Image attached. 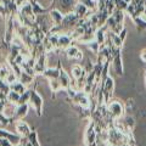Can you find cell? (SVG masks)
<instances>
[{"instance_id": "36", "label": "cell", "mask_w": 146, "mask_h": 146, "mask_svg": "<svg viewBox=\"0 0 146 146\" xmlns=\"http://www.w3.org/2000/svg\"><path fill=\"white\" fill-rule=\"evenodd\" d=\"M145 89H146V67H145Z\"/></svg>"}, {"instance_id": "35", "label": "cell", "mask_w": 146, "mask_h": 146, "mask_svg": "<svg viewBox=\"0 0 146 146\" xmlns=\"http://www.w3.org/2000/svg\"><path fill=\"white\" fill-rule=\"evenodd\" d=\"M140 58H141V61H143L144 63H146V49L141 50V52H140Z\"/></svg>"}, {"instance_id": "38", "label": "cell", "mask_w": 146, "mask_h": 146, "mask_svg": "<svg viewBox=\"0 0 146 146\" xmlns=\"http://www.w3.org/2000/svg\"><path fill=\"white\" fill-rule=\"evenodd\" d=\"M143 16H144V17H145V18H146V10H145V12H144V13H143Z\"/></svg>"}, {"instance_id": "34", "label": "cell", "mask_w": 146, "mask_h": 146, "mask_svg": "<svg viewBox=\"0 0 146 146\" xmlns=\"http://www.w3.org/2000/svg\"><path fill=\"white\" fill-rule=\"evenodd\" d=\"M7 104H9L7 100H0V112H4V110H5Z\"/></svg>"}, {"instance_id": "6", "label": "cell", "mask_w": 146, "mask_h": 146, "mask_svg": "<svg viewBox=\"0 0 146 146\" xmlns=\"http://www.w3.org/2000/svg\"><path fill=\"white\" fill-rule=\"evenodd\" d=\"M56 3L58 5V10H60L63 15L72 12L77 5V0H57Z\"/></svg>"}, {"instance_id": "26", "label": "cell", "mask_w": 146, "mask_h": 146, "mask_svg": "<svg viewBox=\"0 0 146 146\" xmlns=\"http://www.w3.org/2000/svg\"><path fill=\"white\" fill-rule=\"evenodd\" d=\"M31 99V90H26L23 94H21L20 100H18L17 105H23V104H28Z\"/></svg>"}, {"instance_id": "11", "label": "cell", "mask_w": 146, "mask_h": 146, "mask_svg": "<svg viewBox=\"0 0 146 146\" xmlns=\"http://www.w3.org/2000/svg\"><path fill=\"white\" fill-rule=\"evenodd\" d=\"M15 128H16V133L20 134L21 136H23V138L28 136L31 134V131H32L29 125L23 121H17L16 124H15Z\"/></svg>"}, {"instance_id": "32", "label": "cell", "mask_w": 146, "mask_h": 146, "mask_svg": "<svg viewBox=\"0 0 146 146\" xmlns=\"http://www.w3.org/2000/svg\"><path fill=\"white\" fill-rule=\"evenodd\" d=\"M18 78H17V76H16V73L13 72V71H10V73L7 74V77H6V82L9 84H11V83H13V82H16Z\"/></svg>"}, {"instance_id": "5", "label": "cell", "mask_w": 146, "mask_h": 146, "mask_svg": "<svg viewBox=\"0 0 146 146\" xmlns=\"http://www.w3.org/2000/svg\"><path fill=\"white\" fill-rule=\"evenodd\" d=\"M57 66H58V68H60V77H58V80H60V83H61L62 90H67V89L72 88V79H71V77L68 76V73L61 67V61L60 60H58V62H57Z\"/></svg>"}, {"instance_id": "12", "label": "cell", "mask_w": 146, "mask_h": 146, "mask_svg": "<svg viewBox=\"0 0 146 146\" xmlns=\"http://www.w3.org/2000/svg\"><path fill=\"white\" fill-rule=\"evenodd\" d=\"M66 54H67V56L70 57V58H73V60H83V52L80 51V50L76 46V45H71V46H68L66 49Z\"/></svg>"}, {"instance_id": "29", "label": "cell", "mask_w": 146, "mask_h": 146, "mask_svg": "<svg viewBox=\"0 0 146 146\" xmlns=\"http://www.w3.org/2000/svg\"><path fill=\"white\" fill-rule=\"evenodd\" d=\"M10 84L7 83L6 80H3L0 79V93H5V94H9V91H10Z\"/></svg>"}, {"instance_id": "9", "label": "cell", "mask_w": 146, "mask_h": 146, "mask_svg": "<svg viewBox=\"0 0 146 146\" xmlns=\"http://www.w3.org/2000/svg\"><path fill=\"white\" fill-rule=\"evenodd\" d=\"M28 108H29V104H23V105H17V107L15 110V113L13 116L11 117L13 122H17V121H21L27 112H28Z\"/></svg>"}, {"instance_id": "25", "label": "cell", "mask_w": 146, "mask_h": 146, "mask_svg": "<svg viewBox=\"0 0 146 146\" xmlns=\"http://www.w3.org/2000/svg\"><path fill=\"white\" fill-rule=\"evenodd\" d=\"M85 46L88 48L89 50H91L93 52H95V54H98L99 52V50H100V44L96 42V40H91V42H89V43H86L85 44Z\"/></svg>"}, {"instance_id": "18", "label": "cell", "mask_w": 146, "mask_h": 146, "mask_svg": "<svg viewBox=\"0 0 146 146\" xmlns=\"http://www.w3.org/2000/svg\"><path fill=\"white\" fill-rule=\"evenodd\" d=\"M49 84H50V89L52 91V99L56 96V93H58L60 90H62L61 83L58 79H49Z\"/></svg>"}, {"instance_id": "20", "label": "cell", "mask_w": 146, "mask_h": 146, "mask_svg": "<svg viewBox=\"0 0 146 146\" xmlns=\"http://www.w3.org/2000/svg\"><path fill=\"white\" fill-rule=\"evenodd\" d=\"M18 80H20L21 83H23L25 85H28V84H31L32 82L34 80V76H32V74H28V73H27V72L22 71L21 76L18 77Z\"/></svg>"}, {"instance_id": "16", "label": "cell", "mask_w": 146, "mask_h": 146, "mask_svg": "<svg viewBox=\"0 0 146 146\" xmlns=\"http://www.w3.org/2000/svg\"><path fill=\"white\" fill-rule=\"evenodd\" d=\"M43 76L48 79H58V77H60V68H58V66L56 68H46L44 71Z\"/></svg>"}, {"instance_id": "27", "label": "cell", "mask_w": 146, "mask_h": 146, "mask_svg": "<svg viewBox=\"0 0 146 146\" xmlns=\"http://www.w3.org/2000/svg\"><path fill=\"white\" fill-rule=\"evenodd\" d=\"M11 123H13L11 117H7L4 112H0V124L1 125H9V124H11Z\"/></svg>"}, {"instance_id": "13", "label": "cell", "mask_w": 146, "mask_h": 146, "mask_svg": "<svg viewBox=\"0 0 146 146\" xmlns=\"http://www.w3.org/2000/svg\"><path fill=\"white\" fill-rule=\"evenodd\" d=\"M49 16H50V18H51V21L54 22V26L61 25L63 17H65V15H63V13L58 10V9H55V7L49 11Z\"/></svg>"}, {"instance_id": "21", "label": "cell", "mask_w": 146, "mask_h": 146, "mask_svg": "<svg viewBox=\"0 0 146 146\" xmlns=\"http://www.w3.org/2000/svg\"><path fill=\"white\" fill-rule=\"evenodd\" d=\"M124 13H125V11H122V10H118V9H116V10L112 12L111 16L115 18V20L119 25H123V21H124Z\"/></svg>"}, {"instance_id": "31", "label": "cell", "mask_w": 146, "mask_h": 146, "mask_svg": "<svg viewBox=\"0 0 146 146\" xmlns=\"http://www.w3.org/2000/svg\"><path fill=\"white\" fill-rule=\"evenodd\" d=\"M9 73H10V71L5 67V65H0V79L5 80Z\"/></svg>"}, {"instance_id": "19", "label": "cell", "mask_w": 146, "mask_h": 146, "mask_svg": "<svg viewBox=\"0 0 146 146\" xmlns=\"http://www.w3.org/2000/svg\"><path fill=\"white\" fill-rule=\"evenodd\" d=\"M10 89L13 90V91H16V93H20V94H23L25 91L27 90L26 88V85L23 83H21L20 80H16V82H13V83L10 84Z\"/></svg>"}, {"instance_id": "23", "label": "cell", "mask_w": 146, "mask_h": 146, "mask_svg": "<svg viewBox=\"0 0 146 146\" xmlns=\"http://www.w3.org/2000/svg\"><path fill=\"white\" fill-rule=\"evenodd\" d=\"M11 15H12V13H11L10 10H9V7L4 3L0 1V16H1L3 18H5V20H7V18L10 17Z\"/></svg>"}, {"instance_id": "28", "label": "cell", "mask_w": 146, "mask_h": 146, "mask_svg": "<svg viewBox=\"0 0 146 146\" xmlns=\"http://www.w3.org/2000/svg\"><path fill=\"white\" fill-rule=\"evenodd\" d=\"M27 138H28V140L31 141L33 146H40V145H39V141H38V134H36L35 130H32L31 134L27 136Z\"/></svg>"}, {"instance_id": "22", "label": "cell", "mask_w": 146, "mask_h": 146, "mask_svg": "<svg viewBox=\"0 0 146 146\" xmlns=\"http://www.w3.org/2000/svg\"><path fill=\"white\" fill-rule=\"evenodd\" d=\"M20 96H21L20 93H16V91H13V90H10L9 94H7V101L17 105L18 100H20Z\"/></svg>"}, {"instance_id": "1", "label": "cell", "mask_w": 146, "mask_h": 146, "mask_svg": "<svg viewBox=\"0 0 146 146\" xmlns=\"http://www.w3.org/2000/svg\"><path fill=\"white\" fill-rule=\"evenodd\" d=\"M107 117L113 121L119 119L124 115V106L119 101H108L107 104Z\"/></svg>"}, {"instance_id": "8", "label": "cell", "mask_w": 146, "mask_h": 146, "mask_svg": "<svg viewBox=\"0 0 146 146\" xmlns=\"http://www.w3.org/2000/svg\"><path fill=\"white\" fill-rule=\"evenodd\" d=\"M0 138L7 139L11 144H13L15 146H17L18 144L21 143V140H22V136L20 134L11 133V131H7V130H4V129H0Z\"/></svg>"}, {"instance_id": "14", "label": "cell", "mask_w": 146, "mask_h": 146, "mask_svg": "<svg viewBox=\"0 0 146 146\" xmlns=\"http://www.w3.org/2000/svg\"><path fill=\"white\" fill-rule=\"evenodd\" d=\"M31 5H32V9H33V12L35 16H40V15H45L48 11H50L48 7H43L38 1L35 0H29Z\"/></svg>"}, {"instance_id": "2", "label": "cell", "mask_w": 146, "mask_h": 146, "mask_svg": "<svg viewBox=\"0 0 146 146\" xmlns=\"http://www.w3.org/2000/svg\"><path fill=\"white\" fill-rule=\"evenodd\" d=\"M99 90L102 91L104 101H105V104H107L112 96L113 90H115V79H113L111 76H107V78L105 79V82L99 84Z\"/></svg>"}, {"instance_id": "4", "label": "cell", "mask_w": 146, "mask_h": 146, "mask_svg": "<svg viewBox=\"0 0 146 146\" xmlns=\"http://www.w3.org/2000/svg\"><path fill=\"white\" fill-rule=\"evenodd\" d=\"M29 104L32 105V107L35 110L36 116L40 117L43 113V99L42 96L38 94V91L34 88L33 90H31V99H29Z\"/></svg>"}, {"instance_id": "39", "label": "cell", "mask_w": 146, "mask_h": 146, "mask_svg": "<svg viewBox=\"0 0 146 146\" xmlns=\"http://www.w3.org/2000/svg\"><path fill=\"white\" fill-rule=\"evenodd\" d=\"M17 146H25V145H23V144H21V143H20V144H18Z\"/></svg>"}, {"instance_id": "3", "label": "cell", "mask_w": 146, "mask_h": 146, "mask_svg": "<svg viewBox=\"0 0 146 146\" xmlns=\"http://www.w3.org/2000/svg\"><path fill=\"white\" fill-rule=\"evenodd\" d=\"M85 146H99L96 124H95L94 121H91L89 123L88 128H86V131H85Z\"/></svg>"}, {"instance_id": "30", "label": "cell", "mask_w": 146, "mask_h": 146, "mask_svg": "<svg viewBox=\"0 0 146 146\" xmlns=\"http://www.w3.org/2000/svg\"><path fill=\"white\" fill-rule=\"evenodd\" d=\"M115 4H116V9L122 10V11H125L127 7H128V4L124 1V0H115Z\"/></svg>"}, {"instance_id": "24", "label": "cell", "mask_w": 146, "mask_h": 146, "mask_svg": "<svg viewBox=\"0 0 146 146\" xmlns=\"http://www.w3.org/2000/svg\"><path fill=\"white\" fill-rule=\"evenodd\" d=\"M79 3L84 4V5L91 11H95L98 9V3L96 0H79Z\"/></svg>"}, {"instance_id": "37", "label": "cell", "mask_w": 146, "mask_h": 146, "mask_svg": "<svg viewBox=\"0 0 146 146\" xmlns=\"http://www.w3.org/2000/svg\"><path fill=\"white\" fill-rule=\"evenodd\" d=\"M124 1H125V3H127V4H129V3H130V1H131V0H124Z\"/></svg>"}, {"instance_id": "17", "label": "cell", "mask_w": 146, "mask_h": 146, "mask_svg": "<svg viewBox=\"0 0 146 146\" xmlns=\"http://www.w3.org/2000/svg\"><path fill=\"white\" fill-rule=\"evenodd\" d=\"M134 22V25L136 27V29H138V32H143L146 29V18L141 15V16H138L131 20Z\"/></svg>"}, {"instance_id": "41", "label": "cell", "mask_w": 146, "mask_h": 146, "mask_svg": "<svg viewBox=\"0 0 146 146\" xmlns=\"http://www.w3.org/2000/svg\"><path fill=\"white\" fill-rule=\"evenodd\" d=\"M28 1H29V0H28Z\"/></svg>"}, {"instance_id": "7", "label": "cell", "mask_w": 146, "mask_h": 146, "mask_svg": "<svg viewBox=\"0 0 146 146\" xmlns=\"http://www.w3.org/2000/svg\"><path fill=\"white\" fill-rule=\"evenodd\" d=\"M45 70H46V51L42 52L35 60L34 73L35 74H43Z\"/></svg>"}, {"instance_id": "33", "label": "cell", "mask_w": 146, "mask_h": 146, "mask_svg": "<svg viewBox=\"0 0 146 146\" xmlns=\"http://www.w3.org/2000/svg\"><path fill=\"white\" fill-rule=\"evenodd\" d=\"M0 146H15L13 144H11L7 139H4V138H0Z\"/></svg>"}, {"instance_id": "40", "label": "cell", "mask_w": 146, "mask_h": 146, "mask_svg": "<svg viewBox=\"0 0 146 146\" xmlns=\"http://www.w3.org/2000/svg\"><path fill=\"white\" fill-rule=\"evenodd\" d=\"M144 4H145V6H146V0H144Z\"/></svg>"}, {"instance_id": "15", "label": "cell", "mask_w": 146, "mask_h": 146, "mask_svg": "<svg viewBox=\"0 0 146 146\" xmlns=\"http://www.w3.org/2000/svg\"><path fill=\"white\" fill-rule=\"evenodd\" d=\"M73 12H74L79 18H84V17H88L89 9L86 7L84 4L77 3V5H76V7H74V10H73Z\"/></svg>"}, {"instance_id": "10", "label": "cell", "mask_w": 146, "mask_h": 146, "mask_svg": "<svg viewBox=\"0 0 146 146\" xmlns=\"http://www.w3.org/2000/svg\"><path fill=\"white\" fill-rule=\"evenodd\" d=\"M73 42L71 34L68 33H61L58 36V43H57V49L66 50L68 46H71V44Z\"/></svg>"}]
</instances>
